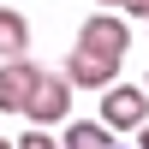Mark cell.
<instances>
[{
    "label": "cell",
    "mask_w": 149,
    "mask_h": 149,
    "mask_svg": "<svg viewBox=\"0 0 149 149\" xmlns=\"http://www.w3.org/2000/svg\"><path fill=\"white\" fill-rule=\"evenodd\" d=\"M125 12L131 18H149V0H125Z\"/></svg>",
    "instance_id": "9"
},
{
    "label": "cell",
    "mask_w": 149,
    "mask_h": 149,
    "mask_svg": "<svg viewBox=\"0 0 149 149\" xmlns=\"http://www.w3.org/2000/svg\"><path fill=\"white\" fill-rule=\"evenodd\" d=\"M24 48H30V24L18 12H0V60H24Z\"/></svg>",
    "instance_id": "7"
},
{
    "label": "cell",
    "mask_w": 149,
    "mask_h": 149,
    "mask_svg": "<svg viewBox=\"0 0 149 149\" xmlns=\"http://www.w3.org/2000/svg\"><path fill=\"white\" fill-rule=\"evenodd\" d=\"M36 78H42V66H30V60H6V66H0V113H24V107H30Z\"/></svg>",
    "instance_id": "4"
},
{
    "label": "cell",
    "mask_w": 149,
    "mask_h": 149,
    "mask_svg": "<svg viewBox=\"0 0 149 149\" xmlns=\"http://www.w3.org/2000/svg\"><path fill=\"white\" fill-rule=\"evenodd\" d=\"M66 113H72V84L54 78V72H42V78H36L30 107H24V119H36V131H42V125H60Z\"/></svg>",
    "instance_id": "3"
},
{
    "label": "cell",
    "mask_w": 149,
    "mask_h": 149,
    "mask_svg": "<svg viewBox=\"0 0 149 149\" xmlns=\"http://www.w3.org/2000/svg\"><path fill=\"white\" fill-rule=\"evenodd\" d=\"M0 143H6V137H0Z\"/></svg>",
    "instance_id": "14"
},
{
    "label": "cell",
    "mask_w": 149,
    "mask_h": 149,
    "mask_svg": "<svg viewBox=\"0 0 149 149\" xmlns=\"http://www.w3.org/2000/svg\"><path fill=\"white\" fill-rule=\"evenodd\" d=\"M60 149H113V131H107L102 119H72Z\"/></svg>",
    "instance_id": "6"
},
{
    "label": "cell",
    "mask_w": 149,
    "mask_h": 149,
    "mask_svg": "<svg viewBox=\"0 0 149 149\" xmlns=\"http://www.w3.org/2000/svg\"><path fill=\"white\" fill-rule=\"evenodd\" d=\"M0 149H12V143H0Z\"/></svg>",
    "instance_id": "13"
},
{
    "label": "cell",
    "mask_w": 149,
    "mask_h": 149,
    "mask_svg": "<svg viewBox=\"0 0 149 149\" xmlns=\"http://www.w3.org/2000/svg\"><path fill=\"white\" fill-rule=\"evenodd\" d=\"M102 125H107V131H143V125H149V95L131 90V84L102 90Z\"/></svg>",
    "instance_id": "2"
},
{
    "label": "cell",
    "mask_w": 149,
    "mask_h": 149,
    "mask_svg": "<svg viewBox=\"0 0 149 149\" xmlns=\"http://www.w3.org/2000/svg\"><path fill=\"white\" fill-rule=\"evenodd\" d=\"M143 95H149V78H143Z\"/></svg>",
    "instance_id": "12"
},
{
    "label": "cell",
    "mask_w": 149,
    "mask_h": 149,
    "mask_svg": "<svg viewBox=\"0 0 149 149\" xmlns=\"http://www.w3.org/2000/svg\"><path fill=\"white\" fill-rule=\"evenodd\" d=\"M95 6H125V0H95Z\"/></svg>",
    "instance_id": "11"
},
{
    "label": "cell",
    "mask_w": 149,
    "mask_h": 149,
    "mask_svg": "<svg viewBox=\"0 0 149 149\" xmlns=\"http://www.w3.org/2000/svg\"><path fill=\"white\" fill-rule=\"evenodd\" d=\"M18 149H60V143L48 137V131H24V137H18Z\"/></svg>",
    "instance_id": "8"
},
{
    "label": "cell",
    "mask_w": 149,
    "mask_h": 149,
    "mask_svg": "<svg viewBox=\"0 0 149 149\" xmlns=\"http://www.w3.org/2000/svg\"><path fill=\"white\" fill-rule=\"evenodd\" d=\"M125 48H131V30H125V18H90L78 30V54H90V60H102V66H113L119 72V60H125Z\"/></svg>",
    "instance_id": "1"
},
{
    "label": "cell",
    "mask_w": 149,
    "mask_h": 149,
    "mask_svg": "<svg viewBox=\"0 0 149 149\" xmlns=\"http://www.w3.org/2000/svg\"><path fill=\"white\" fill-rule=\"evenodd\" d=\"M60 78H66L72 90H113V66H102V60H90V54H72Z\"/></svg>",
    "instance_id": "5"
},
{
    "label": "cell",
    "mask_w": 149,
    "mask_h": 149,
    "mask_svg": "<svg viewBox=\"0 0 149 149\" xmlns=\"http://www.w3.org/2000/svg\"><path fill=\"white\" fill-rule=\"evenodd\" d=\"M137 149H149V125H143V131H137Z\"/></svg>",
    "instance_id": "10"
}]
</instances>
